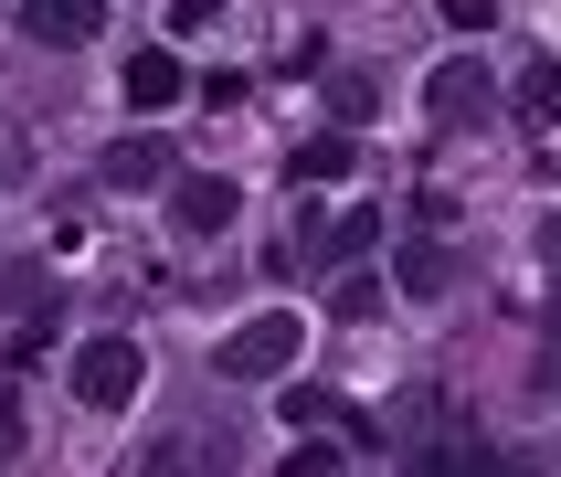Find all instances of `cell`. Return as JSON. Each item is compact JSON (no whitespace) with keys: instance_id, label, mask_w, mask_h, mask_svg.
<instances>
[{"instance_id":"9","label":"cell","mask_w":561,"mask_h":477,"mask_svg":"<svg viewBox=\"0 0 561 477\" xmlns=\"http://www.w3.org/2000/svg\"><path fill=\"white\" fill-rule=\"evenodd\" d=\"M456 286V254L445 245H403V297H445Z\"/></svg>"},{"instance_id":"16","label":"cell","mask_w":561,"mask_h":477,"mask_svg":"<svg viewBox=\"0 0 561 477\" xmlns=\"http://www.w3.org/2000/svg\"><path fill=\"white\" fill-rule=\"evenodd\" d=\"M202 22H222V0H170V32H181V43H191Z\"/></svg>"},{"instance_id":"18","label":"cell","mask_w":561,"mask_h":477,"mask_svg":"<svg viewBox=\"0 0 561 477\" xmlns=\"http://www.w3.org/2000/svg\"><path fill=\"white\" fill-rule=\"evenodd\" d=\"M0 181H11V149H0Z\"/></svg>"},{"instance_id":"12","label":"cell","mask_w":561,"mask_h":477,"mask_svg":"<svg viewBox=\"0 0 561 477\" xmlns=\"http://www.w3.org/2000/svg\"><path fill=\"white\" fill-rule=\"evenodd\" d=\"M276 477H340V445H329V435H297Z\"/></svg>"},{"instance_id":"2","label":"cell","mask_w":561,"mask_h":477,"mask_svg":"<svg viewBox=\"0 0 561 477\" xmlns=\"http://www.w3.org/2000/svg\"><path fill=\"white\" fill-rule=\"evenodd\" d=\"M138 382H149V361H138V340H85V350H75V393H85L95 413L138 404Z\"/></svg>"},{"instance_id":"15","label":"cell","mask_w":561,"mask_h":477,"mask_svg":"<svg viewBox=\"0 0 561 477\" xmlns=\"http://www.w3.org/2000/svg\"><path fill=\"white\" fill-rule=\"evenodd\" d=\"M499 22V0H445V32H488Z\"/></svg>"},{"instance_id":"5","label":"cell","mask_w":561,"mask_h":477,"mask_svg":"<svg viewBox=\"0 0 561 477\" xmlns=\"http://www.w3.org/2000/svg\"><path fill=\"white\" fill-rule=\"evenodd\" d=\"M95 22H106V0H22V32L43 43V54H75V43H95Z\"/></svg>"},{"instance_id":"13","label":"cell","mask_w":561,"mask_h":477,"mask_svg":"<svg viewBox=\"0 0 561 477\" xmlns=\"http://www.w3.org/2000/svg\"><path fill=\"white\" fill-rule=\"evenodd\" d=\"M519 117H530V127H551V117H561V64H540L530 86H519Z\"/></svg>"},{"instance_id":"1","label":"cell","mask_w":561,"mask_h":477,"mask_svg":"<svg viewBox=\"0 0 561 477\" xmlns=\"http://www.w3.org/2000/svg\"><path fill=\"white\" fill-rule=\"evenodd\" d=\"M213 372L222 382H276V372H297V308H265V318H244V329H222Z\"/></svg>"},{"instance_id":"6","label":"cell","mask_w":561,"mask_h":477,"mask_svg":"<svg viewBox=\"0 0 561 477\" xmlns=\"http://www.w3.org/2000/svg\"><path fill=\"white\" fill-rule=\"evenodd\" d=\"M413 477H530V456H508V445H424Z\"/></svg>"},{"instance_id":"10","label":"cell","mask_w":561,"mask_h":477,"mask_svg":"<svg viewBox=\"0 0 561 477\" xmlns=\"http://www.w3.org/2000/svg\"><path fill=\"white\" fill-rule=\"evenodd\" d=\"M0 308H11V318H54V286H43V265H0Z\"/></svg>"},{"instance_id":"8","label":"cell","mask_w":561,"mask_h":477,"mask_svg":"<svg viewBox=\"0 0 561 477\" xmlns=\"http://www.w3.org/2000/svg\"><path fill=\"white\" fill-rule=\"evenodd\" d=\"M95 170H106V181H117V191H149L159 170H170V149H159L149 127H127V138H117V149H106V159H95Z\"/></svg>"},{"instance_id":"17","label":"cell","mask_w":561,"mask_h":477,"mask_svg":"<svg viewBox=\"0 0 561 477\" xmlns=\"http://www.w3.org/2000/svg\"><path fill=\"white\" fill-rule=\"evenodd\" d=\"M540 404H561V350H551V361H540Z\"/></svg>"},{"instance_id":"11","label":"cell","mask_w":561,"mask_h":477,"mask_svg":"<svg viewBox=\"0 0 561 477\" xmlns=\"http://www.w3.org/2000/svg\"><path fill=\"white\" fill-rule=\"evenodd\" d=\"M340 170H350V138H340V127H329V138H308V149L286 159V181H340Z\"/></svg>"},{"instance_id":"7","label":"cell","mask_w":561,"mask_h":477,"mask_svg":"<svg viewBox=\"0 0 561 477\" xmlns=\"http://www.w3.org/2000/svg\"><path fill=\"white\" fill-rule=\"evenodd\" d=\"M181 95H191L181 54H127V106H138V117H159V106H181Z\"/></svg>"},{"instance_id":"3","label":"cell","mask_w":561,"mask_h":477,"mask_svg":"<svg viewBox=\"0 0 561 477\" xmlns=\"http://www.w3.org/2000/svg\"><path fill=\"white\" fill-rule=\"evenodd\" d=\"M488 106H499V86H488V64H477V54H456V64L424 75V117H435V127H477Z\"/></svg>"},{"instance_id":"4","label":"cell","mask_w":561,"mask_h":477,"mask_svg":"<svg viewBox=\"0 0 561 477\" xmlns=\"http://www.w3.org/2000/svg\"><path fill=\"white\" fill-rule=\"evenodd\" d=\"M233 213H244V191L222 181V170H191V181L170 191V223H181L191 245H222V234H233Z\"/></svg>"},{"instance_id":"14","label":"cell","mask_w":561,"mask_h":477,"mask_svg":"<svg viewBox=\"0 0 561 477\" xmlns=\"http://www.w3.org/2000/svg\"><path fill=\"white\" fill-rule=\"evenodd\" d=\"M360 245H371V213H340L329 234H318V254H360Z\"/></svg>"},{"instance_id":"19","label":"cell","mask_w":561,"mask_h":477,"mask_svg":"<svg viewBox=\"0 0 561 477\" xmlns=\"http://www.w3.org/2000/svg\"><path fill=\"white\" fill-rule=\"evenodd\" d=\"M551 318H561V308H551Z\"/></svg>"}]
</instances>
